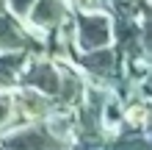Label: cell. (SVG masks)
Returning <instances> with one entry per match:
<instances>
[{"label": "cell", "mask_w": 152, "mask_h": 150, "mask_svg": "<svg viewBox=\"0 0 152 150\" xmlns=\"http://www.w3.org/2000/svg\"><path fill=\"white\" fill-rule=\"evenodd\" d=\"M75 89H77V83L72 81V83H69V92H75ZM61 98H64V100H72L75 95H66V86H64V95H61Z\"/></svg>", "instance_id": "52a82bcc"}, {"label": "cell", "mask_w": 152, "mask_h": 150, "mask_svg": "<svg viewBox=\"0 0 152 150\" xmlns=\"http://www.w3.org/2000/svg\"><path fill=\"white\" fill-rule=\"evenodd\" d=\"M61 14H64V8H61L58 0H42L36 14H33V20H36L39 25H50V22H56Z\"/></svg>", "instance_id": "3957f363"}, {"label": "cell", "mask_w": 152, "mask_h": 150, "mask_svg": "<svg viewBox=\"0 0 152 150\" xmlns=\"http://www.w3.org/2000/svg\"><path fill=\"white\" fill-rule=\"evenodd\" d=\"M28 81L36 83L39 89H47V92H56V89H58V78H56V72H53L50 67H36V69L28 75Z\"/></svg>", "instance_id": "277c9868"}, {"label": "cell", "mask_w": 152, "mask_h": 150, "mask_svg": "<svg viewBox=\"0 0 152 150\" xmlns=\"http://www.w3.org/2000/svg\"><path fill=\"white\" fill-rule=\"evenodd\" d=\"M113 64V58H111V53L108 50H102V53H94V56H88L86 58V67H91L94 72H108V67Z\"/></svg>", "instance_id": "5b68a950"}, {"label": "cell", "mask_w": 152, "mask_h": 150, "mask_svg": "<svg viewBox=\"0 0 152 150\" xmlns=\"http://www.w3.org/2000/svg\"><path fill=\"white\" fill-rule=\"evenodd\" d=\"M14 6L17 8H25V6H28V0H14Z\"/></svg>", "instance_id": "ba28073f"}, {"label": "cell", "mask_w": 152, "mask_h": 150, "mask_svg": "<svg viewBox=\"0 0 152 150\" xmlns=\"http://www.w3.org/2000/svg\"><path fill=\"white\" fill-rule=\"evenodd\" d=\"M11 150H44V147H53V142L39 131H28V134H20V136H11L6 142Z\"/></svg>", "instance_id": "7a4b0ae2"}, {"label": "cell", "mask_w": 152, "mask_h": 150, "mask_svg": "<svg viewBox=\"0 0 152 150\" xmlns=\"http://www.w3.org/2000/svg\"><path fill=\"white\" fill-rule=\"evenodd\" d=\"M8 111H11V100H8V98H0V122L8 120Z\"/></svg>", "instance_id": "8992f818"}, {"label": "cell", "mask_w": 152, "mask_h": 150, "mask_svg": "<svg viewBox=\"0 0 152 150\" xmlns=\"http://www.w3.org/2000/svg\"><path fill=\"white\" fill-rule=\"evenodd\" d=\"M108 39V20L102 17H83L80 22V42L83 47H97Z\"/></svg>", "instance_id": "6da1fadb"}]
</instances>
